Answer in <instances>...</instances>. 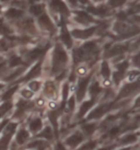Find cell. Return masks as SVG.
Wrapping results in <instances>:
<instances>
[{
    "instance_id": "cell-1",
    "label": "cell",
    "mask_w": 140,
    "mask_h": 150,
    "mask_svg": "<svg viewBox=\"0 0 140 150\" xmlns=\"http://www.w3.org/2000/svg\"><path fill=\"white\" fill-rule=\"evenodd\" d=\"M69 62V56L62 44L57 43L53 50L52 55V75L57 76L65 71L67 64Z\"/></svg>"
},
{
    "instance_id": "cell-2",
    "label": "cell",
    "mask_w": 140,
    "mask_h": 150,
    "mask_svg": "<svg viewBox=\"0 0 140 150\" xmlns=\"http://www.w3.org/2000/svg\"><path fill=\"white\" fill-rule=\"evenodd\" d=\"M19 125H20L19 123L10 121V118H9L7 124L0 132V150L10 149V146H11L13 140V136H14L16 130L19 127Z\"/></svg>"
},
{
    "instance_id": "cell-3",
    "label": "cell",
    "mask_w": 140,
    "mask_h": 150,
    "mask_svg": "<svg viewBox=\"0 0 140 150\" xmlns=\"http://www.w3.org/2000/svg\"><path fill=\"white\" fill-rule=\"evenodd\" d=\"M46 120L42 116L41 113H32L28 118L26 121L24 122L25 127L29 130V133L31 134V136L34 137L36 136L37 134L41 132L43 127L45 126L46 124Z\"/></svg>"
},
{
    "instance_id": "cell-4",
    "label": "cell",
    "mask_w": 140,
    "mask_h": 150,
    "mask_svg": "<svg viewBox=\"0 0 140 150\" xmlns=\"http://www.w3.org/2000/svg\"><path fill=\"white\" fill-rule=\"evenodd\" d=\"M64 145L67 147L68 150H76L82 142L87 140V138L84 137V135L81 133V130L78 128V126L74 129H72L66 137L60 139Z\"/></svg>"
},
{
    "instance_id": "cell-5",
    "label": "cell",
    "mask_w": 140,
    "mask_h": 150,
    "mask_svg": "<svg viewBox=\"0 0 140 150\" xmlns=\"http://www.w3.org/2000/svg\"><path fill=\"white\" fill-rule=\"evenodd\" d=\"M31 139H32L31 134H30L29 130L26 129L24 123H22V124L19 125V127H18L17 130H16V134H14V136H13L12 144L17 147L18 149L21 150Z\"/></svg>"
},
{
    "instance_id": "cell-6",
    "label": "cell",
    "mask_w": 140,
    "mask_h": 150,
    "mask_svg": "<svg viewBox=\"0 0 140 150\" xmlns=\"http://www.w3.org/2000/svg\"><path fill=\"white\" fill-rule=\"evenodd\" d=\"M139 142V130H130L122 134L119 137L116 139L117 148L120 147H132L137 145Z\"/></svg>"
},
{
    "instance_id": "cell-7",
    "label": "cell",
    "mask_w": 140,
    "mask_h": 150,
    "mask_svg": "<svg viewBox=\"0 0 140 150\" xmlns=\"http://www.w3.org/2000/svg\"><path fill=\"white\" fill-rule=\"evenodd\" d=\"M78 128L81 130V133L84 135L87 139L94 138L99 132V122L95 121H81L79 122Z\"/></svg>"
},
{
    "instance_id": "cell-8",
    "label": "cell",
    "mask_w": 140,
    "mask_h": 150,
    "mask_svg": "<svg viewBox=\"0 0 140 150\" xmlns=\"http://www.w3.org/2000/svg\"><path fill=\"white\" fill-rule=\"evenodd\" d=\"M92 77H93L92 74H90V75L80 78L78 86H77V90H76V96H74V99H76L77 103H81L86 99L88 88H89V84H90L91 80H92Z\"/></svg>"
},
{
    "instance_id": "cell-9",
    "label": "cell",
    "mask_w": 140,
    "mask_h": 150,
    "mask_svg": "<svg viewBox=\"0 0 140 150\" xmlns=\"http://www.w3.org/2000/svg\"><path fill=\"white\" fill-rule=\"evenodd\" d=\"M96 104V101L95 100H91V99H88V100H83L78 108V111L74 113V120L72 122L74 123H79L84 120V117L87 116V114L90 112L91 110L93 108V106Z\"/></svg>"
},
{
    "instance_id": "cell-10",
    "label": "cell",
    "mask_w": 140,
    "mask_h": 150,
    "mask_svg": "<svg viewBox=\"0 0 140 150\" xmlns=\"http://www.w3.org/2000/svg\"><path fill=\"white\" fill-rule=\"evenodd\" d=\"M139 90V81L138 79L135 80V81H132L129 83L125 84L122 89H120L118 96H116L115 101H120V100H125V99H128L129 96H132L134 93H137Z\"/></svg>"
},
{
    "instance_id": "cell-11",
    "label": "cell",
    "mask_w": 140,
    "mask_h": 150,
    "mask_svg": "<svg viewBox=\"0 0 140 150\" xmlns=\"http://www.w3.org/2000/svg\"><path fill=\"white\" fill-rule=\"evenodd\" d=\"M53 142H48L40 138H33L21 150H52Z\"/></svg>"
},
{
    "instance_id": "cell-12",
    "label": "cell",
    "mask_w": 140,
    "mask_h": 150,
    "mask_svg": "<svg viewBox=\"0 0 140 150\" xmlns=\"http://www.w3.org/2000/svg\"><path fill=\"white\" fill-rule=\"evenodd\" d=\"M105 54L104 57L105 58H112V57H122V55H124L128 50V44H115V45H107L105 47Z\"/></svg>"
},
{
    "instance_id": "cell-13",
    "label": "cell",
    "mask_w": 140,
    "mask_h": 150,
    "mask_svg": "<svg viewBox=\"0 0 140 150\" xmlns=\"http://www.w3.org/2000/svg\"><path fill=\"white\" fill-rule=\"evenodd\" d=\"M128 67H129L128 60H122L120 63L115 65V71L113 72V80H114L116 86H118L120 83V81L124 79V77L126 76V71H127Z\"/></svg>"
},
{
    "instance_id": "cell-14",
    "label": "cell",
    "mask_w": 140,
    "mask_h": 150,
    "mask_svg": "<svg viewBox=\"0 0 140 150\" xmlns=\"http://www.w3.org/2000/svg\"><path fill=\"white\" fill-rule=\"evenodd\" d=\"M47 48H48V46H46V47H36V48H33V50H26V53L23 56L25 58L24 64H31L35 62V60H37V59L42 58L46 53Z\"/></svg>"
},
{
    "instance_id": "cell-15",
    "label": "cell",
    "mask_w": 140,
    "mask_h": 150,
    "mask_svg": "<svg viewBox=\"0 0 140 150\" xmlns=\"http://www.w3.org/2000/svg\"><path fill=\"white\" fill-rule=\"evenodd\" d=\"M33 138H40V139L46 140V142H54L55 140H57L53 127H52L47 122H46L45 126L43 127V129L37 134L36 136H34Z\"/></svg>"
},
{
    "instance_id": "cell-16",
    "label": "cell",
    "mask_w": 140,
    "mask_h": 150,
    "mask_svg": "<svg viewBox=\"0 0 140 150\" xmlns=\"http://www.w3.org/2000/svg\"><path fill=\"white\" fill-rule=\"evenodd\" d=\"M96 29H98V26H91V28L83 30L74 29L70 32V34H71V36L79 38V40H88V38H90L91 36H93L96 33Z\"/></svg>"
},
{
    "instance_id": "cell-17",
    "label": "cell",
    "mask_w": 140,
    "mask_h": 150,
    "mask_svg": "<svg viewBox=\"0 0 140 150\" xmlns=\"http://www.w3.org/2000/svg\"><path fill=\"white\" fill-rule=\"evenodd\" d=\"M88 94L90 96L91 100H98L100 98V96L103 93V88L100 84V82L98 80L92 79L91 80L90 84H89V88H88Z\"/></svg>"
},
{
    "instance_id": "cell-18",
    "label": "cell",
    "mask_w": 140,
    "mask_h": 150,
    "mask_svg": "<svg viewBox=\"0 0 140 150\" xmlns=\"http://www.w3.org/2000/svg\"><path fill=\"white\" fill-rule=\"evenodd\" d=\"M43 98L45 100H56L57 98V88L53 81H47L43 88Z\"/></svg>"
},
{
    "instance_id": "cell-19",
    "label": "cell",
    "mask_w": 140,
    "mask_h": 150,
    "mask_svg": "<svg viewBox=\"0 0 140 150\" xmlns=\"http://www.w3.org/2000/svg\"><path fill=\"white\" fill-rule=\"evenodd\" d=\"M42 72V60L37 62L35 64V66H33L30 71L25 75V77H23L20 81H23V82H26V81H31V80H34L35 78H37L38 76H41Z\"/></svg>"
},
{
    "instance_id": "cell-20",
    "label": "cell",
    "mask_w": 140,
    "mask_h": 150,
    "mask_svg": "<svg viewBox=\"0 0 140 150\" xmlns=\"http://www.w3.org/2000/svg\"><path fill=\"white\" fill-rule=\"evenodd\" d=\"M38 23L41 25V28L44 31H47V32H50V33H54L55 32V26H54L53 22L50 20V18L47 16V14H42L41 17L38 18Z\"/></svg>"
},
{
    "instance_id": "cell-21",
    "label": "cell",
    "mask_w": 140,
    "mask_h": 150,
    "mask_svg": "<svg viewBox=\"0 0 140 150\" xmlns=\"http://www.w3.org/2000/svg\"><path fill=\"white\" fill-rule=\"evenodd\" d=\"M59 40L62 41L60 44H64L67 48H71V47H72V44H74V43H72V36H71L70 32L67 30V28L65 25L62 26L60 35H59Z\"/></svg>"
},
{
    "instance_id": "cell-22",
    "label": "cell",
    "mask_w": 140,
    "mask_h": 150,
    "mask_svg": "<svg viewBox=\"0 0 140 150\" xmlns=\"http://www.w3.org/2000/svg\"><path fill=\"white\" fill-rule=\"evenodd\" d=\"M99 146H101L99 139L96 137H94V138L87 139L86 142H82L76 150H95Z\"/></svg>"
},
{
    "instance_id": "cell-23",
    "label": "cell",
    "mask_w": 140,
    "mask_h": 150,
    "mask_svg": "<svg viewBox=\"0 0 140 150\" xmlns=\"http://www.w3.org/2000/svg\"><path fill=\"white\" fill-rule=\"evenodd\" d=\"M25 69H26L25 66H21V67H18V68H14V70H13L12 72H10L8 76L2 77V80H4V82H12L14 80H17L20 76L23 75V72L25 71Z\"/></svg>"
},
{
    "instance_id": "cell-24",
    "label": "cell",
    "mask_w": 140,
    "mask_h": 150,
    "mask_svg": "<svg viewBox=\"0 0 140 150\" xmlns=\"http://www.w3.org/2000/svg\"><path fill=\"white\" fill-rule=\"evenodd\" d=\"M76 21L79 22L80 24H89V23H92L94 22V19L93 17L89 14L88 12H84V11H79V12L76 13Z\"/></svg>"
},
{
    "instance_id": "cell-25",
    "label": "cell",
    "mask_w": 140,
    "mask_h": 150,
    "mask_svg": "<svg viewBox=\"0 0 140 150\" xmlns=\"http://www.w3.org/2000/svg\"><path fill=\"white\" fill-rule=\"evenodd\" d=\"M18 89H19V84H14L13 87H10L7 91H4V93L0 96V101H1V102L12 101L13 96L16 94V92H17Z\"/></svg>"
},
{
    "instance_id": "cell-26",
    "label": "cell",
    "mask_w": 140,
    "mask_h": 150,
    "mask_svg": "<svg viewBox=\"0 0 140 150\" xmlns=\"http://www.w3.org/2000/svg\"><path fill=\"white\" fill-rule=\"evenodd\" d=\"M8 68H18V67L24 66L25 64L23 62V58L18 56V55H11L8 59Z\"/></svg>"
},
{
    "instance_id": "cell-27",
    "label": "cell",
    "mask_w": 140,
    "mask_h": 150,
    "mask_svg": "<svg viewBox=\"0 0 140 150\" xmlns=\"http://www.w3.org/2000/svg\"><path fill=\"white\" fill-rule=\"evenodd\" d=\"M87 11L89 14L92 13V14H96V16H100V17H105V16H108V13H110L108 8L105 7V6H101L99 8H94V7H91L90 6L87 9Z\"/></svg>"
},
{
    "instance_id": "cell-28",
    "label": "cell",
    "mask_w": 140,
    "mask_h": 150,
    "mask_svg": "<svg viewBox=\"0 0 140 150\" xmlns=\"http://www.w3.org/2000/svg\"><path fill=\"white\" fill-rule=\"evenodd\" d=\"M100 75L102 76V78L104 79V81H108L110 77L112 75V70H111V67L108 65L106 60L102 62L101 64V68H100Z\"/></svg>"
},
{
    "instance_id": "cell-29",
    "label": "cell",
    "mask_w": 140,
    "mask_h": 150,
    "mask_svg": "<svg viewBox=\"0 0 140 150\" xmlns=\"http://www.w3.org/2000/svg\"><path fill=\"white\" fill-rule=\"evenodd\" d=\"M50 4H52V8L58 10L59 12L62 13V16L67 17V16L69 14V12H68V8H67L66 6H65V4H64V2H62L60 0H53Z\"/></svg>"
},
{
    "instance_id": "cell-30",
    "label": "cell",
    "mask_w": 140,
    "mask_h": 150,
    "mask_svg": "<svg viewBox=\"0 0 140 150\" xmlns=\"http://www.w3.org/2000/svg\"><path fill=\"white\" fill-rule=\"evenodd\" d=\"M42 82H40V81H37V80H31V81H29V83H28V89H29L30 91H32L35 94L36 92H38L40 90H41L42 88Z\"/></svg>"
},
{
    "instance_id": "cell-31",
    "label": "cell",
    "mask_w": 140,
    "mask_h": 150,
    "mask_svg": "<svg viewBox=\"0 0 140 150\" xmlns=\"http://www.w3.org/2000/svg\"><path fill=\"white\" fill-rule=\"evenodd\" d=\"M22 17H23V11H21V10L12 8L7 11V18L9 19H20Z\"/></svg>"
},
{
    "instance_id": "cell-32",
    "label": "cell",
    "mask_w": 140,
    "mask_h": 150,
    "mask_svg": "<svg viewBox=\"0 0 140 150\" xmlns=\"http://www.w3.org/2000/svg\"><path fill=\"white\" fill-rule=\"evenodd\" d=\"M44 10H45V7L43 6V4H34L32 6L31 8H30V12L32 13L33 16H41L43 14L44 12Z\"/></svg>"
},
{
    "instance_id": "cell-33",
    "label": "cell",
    "mask_w": 140,
    "mask_h": 150,
    "mask_svg": "<svg viewBox=\"0 0 140 150\" xmlns=\"http://www.w3.org/2000/svg\"><path fill=\"white\" fill-rule=\"evenodd\" d=\"M20 98L24 99V100H32V98L34 96V93L32 91H30L29 89L24 88L20 91Z\"/></svg>"
},
{
    "instance_id": "cell-34",
    "label": "cell",
    "mask_w": 140,
    "mask_h": 150,
    "mask_svg": "<svg viewBox=\"0 0 140 150\" xmlns=\"http://www.w3.org/2000/svg\"><path fill=\"white\" fill-rule=\"evenodd\" d=\"M0 33L4 35H9L12 33V30L9 28V25L4 23V20H0Z\"/></svg>"
},
{
    "instance_id": "cell-35",
    "label": "cell",
    "mask_w": 140,
    "mask_h": 150,
    "mask_svg": "<svg viewBox=\"0 0 140 150\" xmlns=\"http://www.w3.org/2000/svg\"><path fill=\"white\" fill-rule=\"evenodd\" d=\"M52 150H68L67 147L64 145V142L60 139H57L53 142V146H52Z\"/></svg>"
},
{
    "instance_id": "cell-36",
    "label": "cell",
    "mask_w": 140,
    "mask_h": 150,
    "mask_svg": "<svg viewBox=\"0 0 140 150\" xmlns=\"http://www.w3.org/2000/svg\"><path fill=\"white\" fill-rule=\"evenodd\" d=\"M125 1L126 0H110V2L108 4L113 7V8H117V7H120V6H123L125 4Z\"/></svg>"
},
{
    "instance_id": "cell-37",
    "label": "cell",
    "mask_w": 140,
    "mask_h": 150,
    "mask_svg": "<svg viewBox=\"0 0 140 150\" xmlns=\"http://www.w3.org/2000/svg\"><path fill=\"white\" fill-rule=\"evenodd\" d=\"M69 4L71 7H76V6H78V1L77 0H69Z\"/></svg>"
},
{
    "instance_id": "cell-38",
    "label": "cell",
    "mask_w": 140,
    "mask_h": 150,
    "mask_svg": "<svg viewBox=\"0 0 140 150\" xmlns=\"http://www.w3.org/2000/svg\"><path fill=\"white\" fill-rule=\"evenodd\" d=\"M13 4H18L19 7H24V2H22V1H14L13 2Z\"/></svg>"
},
{
    "instance_id": "cell-39",
    "label": "cell",
    "mask_w": 140,
    "mask_h": 150,
    "mask_svg": "<svg viewBox=\"0 0 140 150\" xmlns=\"http://www.w3.org/2000/svg\"><path fill=\"white\" fill-rule=\"evenodd\" d=\"M78 2H81V4H89V1L88 0H77Z\"/></svg>"
},
{
    "instance_id": "cell-40",
    "label": "cell",
    "mask_w": 140,
    "mask_h": 150,
    "mask_svg": "<svg viewBox=\"0 0 140 150\" xmlns=\"http://www.w3.org/2000/svg\"><path fill=\"white\" fill-rule=\"evenodd\" d=\"M4 88V83H1V82H0V92H1V90H2Z\"/></svg>"
},
{
    "instance_id": "cell-41",
    "label": "cell",
    "mask_w": 140,
    "mask_h": 150,
    "mask_svg": "<svg viewBox=\"0 0 140 150\" xmlns=\"http://www.w3.org/2000/svg\"><path fill=\"white\" fill-rule=\"evenodd\" d=\"M31 1H32V2H33V1H36V0H31Z\"/></svg>"
},
{
    "instance_id": "cell-42",
    "label": "cell",
    "mask_w": 140,
    "mask_h": 150,
    "mask_svg": "<svg viewBox=\"0 0 140 150\" xmlns=\"http://www.w3.org/2000/svg\"><path fill=\"white\" fill-rule=\"evenodd\" d=\"M1 1H8V0H1Z\"/></svg>"
},
{
    "instance_id": "cell-43",
    "label": "cell",
    "mask_w": 140,
    "mask_h": 150,
    "mask_svg": "<svg viewBox=\"0 0 140 150\" xmlns=\"http://www.w3.org/2000/svg\"><path fill=\"white\" fill-rule=\"evenodd\" d=\"M95 1H101V0H95Z\"/></svg>"
},
{
    "instance_id": "cell-44",
    "label": "cell",
    "mask_w": 140,
    "mask_h": 150,
    "mask_svg": "<svg viewBox=\"0 0 140 150\" xmlns=\"http://www.w3.org/2000/svg\"><path fill=\"white\" fill-rule=\"evenodd\" d=\"M0 10H1V6H0Z\"/></svg>"
}]
</instances>
